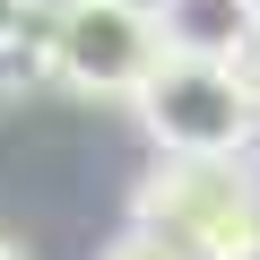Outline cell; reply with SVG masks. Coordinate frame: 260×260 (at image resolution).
I'll list each match as a JSON object with an SVG mask.
<instances>
[{
  "instance_id": "1",
  "label": "cell",
  "mask_w": 260,
  "mask_h": 260,
  "mask_svg": "<svg viewBox=\"0 0 260 260\" xmlns=\"http://www.w3.org/2000/svg\"><path fill=\"white\" fill-rule=\"evenodd\" d=\"M156 156H251L260 148V70L251 61H208V52H165L156 78L130 95Z\"/></svg>"
},
{
  "instance_id": "2",
  "label": "cell",
  "mask_w": 260,
  "mask_h": 260,
  "mask_svg": "<svg viewBox=\"0 0 260 260\" xmlns=\"http://www.w3.org/2000/svg\"><path fill=\"white\" fill-rule=\"evenodd\" d=\"M130 217L165 225L191 260H260V165L251 156H156Z\"/></svg>"
},
{
  "instance_id": "3",
  "label": "cell",
  "mask_w": 260,
  "mask_h": 260,
  "mask_svg": "<svg viewBox=\"0 0 260 260\" xmlns=\"http://www.w3.org/2000/svg\"><path fill=\"white\" fill-rule=\"evenodd\" d=\"M165 9L156 0H52L44 9V78L95 104H130L165 61Z\"/></svg>"
},
{
  "instance_id": "4",
  "label": "cell",
  "mask_w": 260,
  "mask_h": 260,
  "mask_svg": "<svg viewBox=\"0 0 260 260\" xmlns=\"http://www.w3.org/2000/svg\"><path fill=\"white\" fill-rule=\"evenodd\" d=\"M156 9H165V44H174V52L251 61V35H260V0H156Z\"/></svg>"
},
{
  "instance_id": "5",
  "label": "cell",
  "mask_w": 260,
  "mask_h": 260,
  "mask_svg": "<svg viewBox=\"0 0 260 260\" xmlns=\"http://www.w3.org/2000/svg\"><path fill=\"white\" fill-rule=\"evenodd\" d=\"M104 260H191V251H182V243H174L165 225H148V217H130V225H121V234L104 243Z\"/></svg>"
},
{
  "instance_id": "6",
  "label": "cell",
  "mask_w": 260,
  "mask_h": 260,
  "mask_svg": "<svg viewBox=\"0 0 260 260\" xmlns=\"http://www.w3.org/2000/svg\"><path fill=\"white\" fill-rule=\"evenodd\" d=\"M44 9L52 0H0V35H44Z\"/></svg>"
},
{
  "instance_id": "7",
  "label": "cell",
  "mask_w": 260,
  "mask_h": 260,
  "mask_svg": "<svg viewBox=\"0 0 260 260\" xmlns=\"http://www.w3.org/2000/svg\"><path fill=\"white\" fill-rule=\"evenodd\" d=\"M0 260H26V251H18V243H9V234H0Z\"/></svg>"
},
{
  "instance_id": "8",
  "label": "cell",
  "mask_w": 260,
  "mask_h": 260,
  "mask_svg": "<svg viewBox=\"0 0 260 260\" xmlns=\"http://www.w3.org/2000/svg\"><path fill=\"white\" fill-rule=\"evenodd\" d=\"M251 70H260V35H251Z\"/></svg>"
}]
</instances>
